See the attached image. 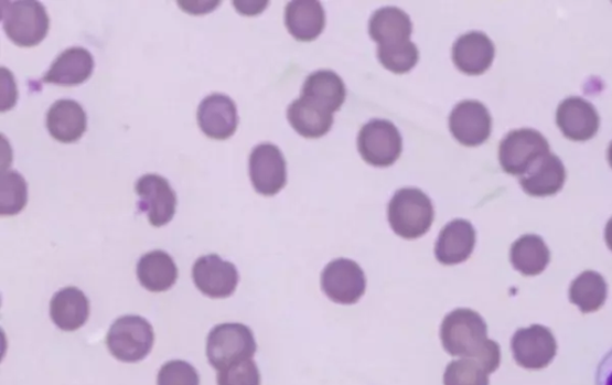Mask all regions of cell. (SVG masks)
<instances>
[{
	"instance_id": "1",
	"label": "cell",
	"mask_w": 612,
	"mask_h": 385,
	"mask_svg": "<svg viewBox=\"0 0 612 385\" xmlns=\"http://www.w3.org/2000/svg\"><path fill=\"white\" fill-rule=\"evenodd\" d=\"M488 328L474 310L455 309L441 323L440 338L453 356L479 362L488 374L501 365V346L487 336Z\"/></svg>"
},
{
	"instance_id": "2",
	"label": "cell",
	"mask_w": 612,
	"mask_h": 385,
	"mask_svg": "<svg viewBox=\"0 0 612 385\" xmlns=\"http://www.w3.org/2000/svg\"><path fill=\"white\" fill-rule=\"evenodd\" d=\"M391 229L406 239H416L429 233L434 221L431 199L418 189L397 191L388 210Z\"/></svg>"
},
{
	"instance_id": "3",
	"label": "cell",
	"mask_w": 612,
	"mask_h": 385,
	"mask_svg": "<svg viewBox=\"0 0 612 385\" xmlns=\"http://www.w3.org/2000/svg\"><path fill=\"white\" fill-rule=\"evenodd\" d=\"M4 31L20 47H34L41 44L50 31L46 8L39 2H2Z\"/></svg>"
},
{
	"instance_id": "4",
	"label": "cell",
	"mask_w": 612,
	"mask_h": 385,
	"mask_svg": "<svg viewBox=\"0 0 612 385\" xmlns=\"http://www.w3.org/2000/svg\"><path fill=\"white\" fill-rule=\"evenodd\" d=\"M256 349L258 347L250 328L240 323L216 325L207 338V359L218 371L251 360Z\"/></svg>"
},
{
	"instance_id": "5",
	"label": "cell",
	"mask_w": 612,
	"mask_h": 385,
	"mask_svg": "<svg viewBox=\"0 0 612 385\" xmlns=\"http://www.w3.org/2000/svg\"><path fill=\"white\" fill-rule=\"evenodd\" d=\"M154 342L152 325L140 317L118 319L110 327L107 346L124 363H138L150 354Z\"/></svg>"
},
{
	"instance_id": "6",
	"label": "cell",
	"mask_w": 612,
	"mask_h": 385,
	"mask_svg": "<svg viewBox=\"0 0 612 385\" xmlns=\"http://www.w3.org/2000/svg\"><path fill=\"white\" fill-rule=\"evenodd\" d=\"M549 153L547 139L530 128L509 132L501 142L500 161L505 173L524 177Z\"/></svg>"
},
{
	"instance_id": "7",
	"label": "cell",
	"mask_w": 612,
	"mask_h": 385,
	"mask_svg": "<svg viewBox=\"0 0 612 385\" xmlns=\"http://www.w3.org/2000/svg\"><path fill=\"white\" fill-rule=\"evenodd\" d=\"M402 149V136L391 121L375 119L359 132L358 150L369 165L390 167L400 159Z\"/></svg>"
},
{
	"instance_id": "8",
	"label": "cell",
	"mask_w": 612,
	"mask_h": 385,
	"mask_svg": "<svg viewBox=\"0 0 612 385\" xmlns=\"http://www.w3.org/2000/svg\"><path fill=\"white\" fill-rule=\"evenodd\" d=\"M515 361L524 368L543 370L558 352L557 340L549 328L534 324L518 330L511 341Z\"/></svg>"
},
{
	"instance_id": "9",
	"label": "cell",
	"mask_w": 612,
	"mask_h": 385,
	"mask_svg": "<svg viewBox=\"0 0 612 385\" xmlns=\"http://www.w3.org/2000/svg\"><path fill=\"white\" fill-rule=\"evenodd\" d=\"M322 289L337 304L357 303L366 290L364 270L357 263L336 259L323 270Z\"/></svg>"
},
{
	"instance_id": "10",
	"label": "cell",
	"mask_w": 612,
	"mask_h": 385,
	"mask_svg": "<svg viewBox=\"0 0 612 385\" xmlns=\"http://www.w3.org/2000/svg\"><path fill=\"white\" fill-rule=\"evenodd\" d=\"M249 174L256 192L265 196L278 194L288 182L287 161L279 148L269 142L256 147L249 159Z\"/></svg>"
},
{
	"instance_id": "11",
	"label": "cell",
	"mask_w": 612,
	"mask_h": 385,
	"mask_svg": "<svg viewBox=\"0 0 612 385\" xmlns=\"http://www.w3.org/2000/svg\"><path fill=\"white\" fill-rule=\"evenodd\" d=\"M136 192L140 199L139 210L147 213L152 226L161 227L173 221L178 197L167 179L155 174L141 177Z\"/></svg>"
},
{
	"instance_id": "12",
	"label": "cell",
	"mask_w": 612,
	"mask_h": 385,
	"mask_svg": "<svg viewBox=\"0 0 612 385\" xmlns=\"http://www.w3.org/2000/svg\"><path fill=\"white\" fill-rule=\"evenodd\" d=\"M449 127L454 139L462 146L479 147L491 137V114L479 101H463L452 109Z\"/></svg>"
},
{
	"instance_id": "13",
	"label": "cell",
	"mask_w": 612,
	"mask_h": 385,
	"mask_svg": "<svg viewBox=\"0 0 612 385\" xmlns=\"http://www.w3.org/2000/svg\"><path fill=\"white\" fill-rule=\"evenodd\" d=\"M193 280L198 291L211 298L233 296L239 281L236 266L211 254L197 259L193 267Z\"/></svg>"
},
{
	"instance_id": "14",
	"label": "cell",
	"mask_w": 612,
	"mask_h": 385,
	"mask_svg": "<svg viewBox=\"0 0 612 385\" xmlns=\"http://www.w3.org/2000/svg\"><path fill=\"white\" fill-rule=\"evenodd\" d=\"M368 33L382 52L404 49L411 44L412 23L407 13L388 7L377 10L368 23Z\"/></svg>"
},
{
	"instance_id": "15",
	"label": "cell",
	"mask_w": 612,
	"mask_h": 385,
	"mask_svg": "<svg viewBox=\"0 0 612 385\" xmlns=\"http://www.w3.org/2000/svg\"><path fill=\"white\" fill-rule=\"evenodd\" d=\"M197 124L208 138L229 139L238 126L237 107L229 96L210 95L197 108Z\"/></svg>"
},
{
	"instance_id": "16",
	"label": "cell",
	"mask_w": 612,
	"mask_h": 385,
	"mask_svg": "<svg viewBox=\"0 0 612 385\" xmlns=\"http://www.w3.org/2000/svg\"><path fill=\"white\" fill-rule=\"evenodd\" d=\"M495 47L492 40L481 32H471L459 38L452 49V61L461 73L469 76L485 74L492 66Z\"/></svg>"
},
{
	"instance_id": "17",
	"label": "cell",
	"mask_w": 612,
	"mask_h": 385,
	"mask_svg": "<svg viewBox=\"0 0 612 385\" xmlns=\"http://www.w3.org/2000/svg\"><path fill=\"white\" fill-rule=\"evenodd\" d=\"M476 245V233L471 222L454 220L440 232L436 258L440 264L459 265L471 258Z\"/></svg>"
},
{
	"instance_id": "18",
	"label": "cell",
	"mask_w": 612,
	"mask_h": 385,
	"mask_svg": "<svg viewBox=\"0 0 612 385\" xmlns=\"http://www.w3.org/2000/svg\"><path fill=\"white\" fill-rule=\"evenodd\" d=\"M557 122L568 139L586 141L597 135L600 116L587 99L569 97L558 108Z\"/></svg>"
},
{
	"instance_id": "19",
	"label": "cell",
	"mask_w": 612,
	"mask_h": 385,
	"mask_svg": "<svg viewBox=\"0 0 612 385\" xmlns=\"http://www.w3.org/2000/svg\"><path fill=\"white\" fill-rule=\"evenodd\" d=\"M92 53L83 47H71L54 61L42 82L75 87L87 82L94 73Z\"/></svg>"
},
{
	"instance_id": "20",
	"label": "cell",
	"mask_w": 612,
	"mask_h": 385,
	"mask_svg": "<svg viewBox=\"0 0 612 385\" xmlns=\"http://www.w3.org/2000/svg\"><path fill=\"white\" fill-rule=\"evenodd\" d=\"M46 124L55 140L69 145L87 131L88 120L87 114L74 99H60L50 108Z\"/></svg>"
},
{
	"instance_id": "21",
	"label": "cell",
	"mask_w": 612,
	"mask_h": 385,
	"mask_svg": "<svg viewBox=\"0 0 612 385\" xmlns=\"http://www.w3.org/2000/svg\"><path fill=\"white\" fill-rule=\"evenodd\" d=\"M90 303L77 288H65L56 292L51 301V318L65 332H75L87 323Z\"/></svg>"
},
{
	"instance_id": "22",
	"label": "cell",
	"mask_w": 612,
	"mask_h": 385,
	"mask_svg": "<svg viewBox=\"0 0 612 385\" xmlns=\"http://www.w3.org/2000/svg\"><path fill=\"white\" fill-rule=\"evenodd\" d=\"M566 181L565 165L558 156L548 153L540 159L524 177L522 189L532 196H550L559 193Z\"/></svg>"
},
{
	"instance_id": "23",
	"label": "cell",
	"mask_w": 612,
	"mask_h": 385,
	"mask_svg": "<svg viewBox=\"0 0 612 385\" xmlns=\"http://www.w3.org/2000/svg\"><path fill=\"white\" fill-rule=\"evenodd\" d=\"M137 276L141 287L151 292H164L174 287L179 269L172 256L162 250H154L139 260Z\"/></svg>"
},
{
	"instance_id": "24",
	"label": "cell",
	"mask_w": 612,
	"mask_h": 385,
	"mask_svg": "<svg viewBox=\"0 0 612 385\" xmlns=\"http://www.w3.org/2000/svg\"><path fill=\"white\" fill-rule=\"evenodd\" d=\"M288 119L298 135L309 139L325 136L334 124L333 113L319 107L303 96L290 105Z\"/></svg>"
},
{
	"instance_id": "25",
	"label": "cell",
	"mask_w": 612,
	"mask_h": 385,
	"mask_svg": "<svg viewBox=\"0 0 612 385\" xmlns=\"http://www.w3.org/2000/svg\"><path fill=\"white\" fill-rule=\"evenodd\" d=\"M284 24L298 41L316 40L325 26V12L319 2H291L284 10Z\"/></svg>"
},
{
	"instance_id": "26",
	"label": "cell",
	"mask_w": 612,
	"mask_h": 385,
	"mask_svg": "<svg viewBox=\"0 0 612 385\" xmlns=\"http://www.w3.org/2000/svg\"><path fill=\"white\" fill-rule=\"evenodd\" d=\"M302 96L319 107L335 113L345 104L346 85L333 71L321 69L307 78Z\"/></svg>"
},
{
	"instance_id": "27",
	"label": "cell",
	"mask_w": 612,
	"mask_h": 385,
	"mask_svg": "<svg viewBox=\"0 0 612 385\" xmlns=\"http://www.w3.org/2000/svg\"><path fill=\"white\" fill-rule=\"evenodd\" d=\"M511 263L523 276H538L548 267L550 252L543 237L525 235L512 245Z\"/></svg>"
},
{
	"instance_id": "28",
	"label": "cell",
	"mask_w": 612,
	"mask_h": 385,
	"mask_svg": "<svg viewBox=\"0 0 612 385\" xmlns=\"http://www.w3.org/2000/svg\"><path fill=\"white\" fill-rule=\"evenodd\" d=\"M608 297L605 279L593 270L581 274L569 288V299L582 313L600 310Z\"/></svg>"
},
{
	"instance_id": "29",
	"label": "cell",
	"mask_w": 612,
	"mask_h": 385,
	"mask_svg": "<svg viewBox=\"0 0 612 385\" xmlns=\"http://www.w3.org/2000/svg\"><path fill=\"white\" fill-rule=\"evenodd\" d=\"M28 203V185L15 170L4 171L0 180V215L17 216Z\"/></svg>"
},
{
	"instance_id": "30",
	"label": "cell",
	"mask_w": 612,
	"mask_h": 385,
	"mask_svg": "<svg viewBox=\"0 0 612 385\" xmlns=\"http://www.w3.org/2000/svg\"><path fill=\"white\" fill-rule=\"evenodd\" d=\"M488 375L479 362L462 359L448 365L444 385H490Z\"/></svg>"
},
{
	"instance_id": "31",
	"label": "cell",
	"mask_w": 612,
	"mask_h": 385,
	"mask_svg": "<svg viewBox=\"0 0 612 385\" xmlns=\"http://www.w3.org/2000/svg\"><path fill=\"white\" fill-rule=\"evenodd\" d=\"M218 385H261L258 365L253 360L241 361L218 371Z\"/></svg>"
},
{
	"instance_id": "32",
	"label": "cell",
	"mask_w": 612,
	"mask_h": 385,
	"mask_svg": "<svg viewBox=\"0 0 612 385\" xmlns=\"http://www.w3.org/2000/svg\"><path fill=\"white\" fill-rule=\"evenodd\" d=\"M159 385H201L197 371L187 362L172 361L164 364L159 373Z\"/></svg>"
},
{
	"instance_id": "33",
	"label": "cell",
	"mask_w": 612,
	"mask_h": 385,
	"mask_svg": "<svg viewBox=\"0 0 612 385\" xmlns=\"http://www.w3.org/2000/svg\"><path fill=\"white\" fill-rule=\"evenodd\" d=\"M595 385H612V350L605 354L600 365H598Z\"/></svg>"
},
{
	"instance_id": "34",
	"label": "cell",
	"mask_w": 612,
	"mask_h": 385,
	"mask_svg": "<svg viewBox=\"0 0 612 385\" xmlns=\"http://www.w3.org/2000/svg\"><path fill=\"white\" fill-rule=\"evenodd\" d=\"M180 7L187 11L189 13H194V15H202V13H207L219 6V2H179Z\"/></svg>"
},
{
	"instance_id": "35",
	"label": "cell",
	"mask_w": 612,
	"mask_h": 385,
	"mask_svg": "<svg viewBox=\"0 0 612 385\" xmlns=\"http://www.w3.org/2000/svg\"><path fill=\"white\" fill-rule=\"evenodd\" d=\"M234 6L240 13H244V15L253 17L258 15V13L267 7V2H254L249 4L247 2H234Z\"/></svg>"
},
{
	"instance_id": "36",
	"label": "cell",
	"mask_w": 612,
	"mask_h": 385,
	"mask_svg": "<svg viewBox=\"0 0 612 385\" xmlns=\"http://www.w3.org/2000/svg\"><path fill=\"white\" fill-rule=\"evenodd\" d=\"M605 240L609 249L612 252V218L608 222L605 227Z\"/></svg>"
},
{
	"instance_id": "37",
	"label": "cell",
	"mask_w": 612,
	"mask_h": 385,
	"mask_svg": "<svg viewBox=\"0 0 612 385\" xmlns=\"http://www.w3.org/2000/svg\"><path fill=\"white\" fill-rule=\"evenodd\" d=\"M608 160H609V163H610V165H611V168H612V142H611V145H610V147H609Z\"/></svg>"
}]
</instances>
